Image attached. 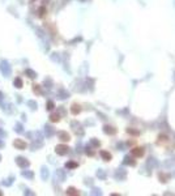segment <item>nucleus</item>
I'll return each instance as SVG.
<instances>
[{
    "instance_id": "nucleus-1",
    "label": "nucleus",
    "mask_w": 175,
    "mask_h": 196,
    "mask_svg": "<svg viewBox=\"0 0 175 196\" xmlns=\"http://www.w3.org/2000/svg\"><path fill=\"white\" fill-rule=\"evenodd\" d=\"M0 71H1V73L4 75L5 77H9V75H10V66H9L8 60L3 59L1 62H0Z\"/></svg>"
},
{
    "instance_id": "nucleus-2",
    "label": "nucleus",
    "mask_w": 175,
    "mask_h": 196,
    "mask_svg": "<svg viewBox=\"0 0 175 196\" xmlns=\"http://www.w3.org/2000/svg\"><path fill=\"white\" fill-rule=\"evenodd\" d=\"M16 163H17V166L21 167V169H26V167H29V165H30V162L28 161L25 157H17Z\"/></svg>"
},
{
    "instance_id": "nucleus-3",
    "label": "nucleus",
    "mask_w": 175,
    "mask_h": 196,
    "mask_svg": "<svg viewBox=\"0 0 175 196\" xmlns=\"http://www.w3.org/2000/svg\"><path fill=\"white\" fill-rule=\"evenodd\" d=\"M13 147L16 149H20V151H24V149L26 148V142L24 140H21V139H16L15 142H13Z\"/></svg>"
},
{
    "instance_id": "nucleus-4",
    "label": "nucleus",
    "mask_w": 175,
    "mask_h": 196,
    "mask_svg": "<svg viewBox=\"0 0 175 196\" xmlns=\"http://www.w3.org/2000/svg\"><path fill=\"white\" fill-rule=\"evenodd\" d=\"M55 152L58 153L59 156L67 154V152H68V147H66V145H58V147L55 148Z\"/></svg>"
},
{
    "instance_id": "nucleus-5",
    "label": "nucleus",
    "mask_w": 175,
    "mask_h": 196,
    "mask_svg": "<svg viewBox=\"0 0 175 196\" xmlns=\"http://www.w3.org/2000/svg\"><path fill=\"white\" fill-rule=\"evenodd\" d=\"M13 85H15V88L21 89V88H22V85H24V83H22V80H21L20 77H16L15 81H13Z\"/></svg>"
},
{
    "instance_id": "nucleus-6",
    "label": "nucleus",
    "mask_w": 175,
    "mask_h": 196,
    "mask_svg": "<svg viewBox=\"0 0 175 196\" xmlns=\"http://www.w3.org/2000/svg\"><path fill=\"white\" fill-rule=\"evenodd\" d=\"M25 75H26L28 77H30V78H35V77H37V73H35L34 71H31V69H26V71H25Z\"/></svg>"
},
{
    "instance_id": "nucleus-7",
    "label": "nucleus",
    "mask_w": 175,
    "mask_h": 196,
    "mask_svg": "<svg viewBox=\"0 0 175 196\" xmlns=\"http://www.w3.org/2000/svg\"><path fill=\"white\" fill-rule=\"evenodd\" d=\"M15 131L17 133H22L24 132V127H22V124L21 123H17L16 126H15Z\"/></svg>"
},
{
    "instance_id": "nucleus-8",
    "label": "nucleus",
    "mask_w": 175,
    "mask_h": 196,
    "mask_svg": "<svg viewBox=\"0 0 175 196\" xmlns=\"http://www.w3.org/2000/svg\"><path fill=\"white\" fill-rule=\"evenodd\" d=\"M21 175L25 177V178H30V179H31V178H34V173L33 171H25V170H24V171L21 173Z\"/></svg>"
},
{
    "instance_id": "nucleus-9",
    "label": "nucleus",
    "mask_w": 175,
    "mask_h": 196,
    "mask_svg": "<svg viewBox=\"0 0 175 196\" xmlns=\"http://www.w3.org/2000/svg\"><path fill=\"white\" fill-rule=\"evenodd\" d=\"M59 137L62 139V140H64V141H68L69 140V135L66 133V132H60L59 133Z\"/></svg>"
},
{
    "instance_id": "nucleus-10",
    "label": "nucleus",
    "mask_w": 175,
    "mask_h": 196,
    "mask_svg": "<svg viewBox=\"0 0 175 196\" xmlns=\"http://www.w3.org/2000/svg\"><path fill=\"white\" fill-rule=\"evenodd\" d=\"M41 175L43 179H47V177H48V171H47V167H43L42 169V171H41Z\"/></svg>"
},
{
    "instance_id": "nucleus-11",
    "label": "nucleus",
    "mask_w": 175,
    "mask_h": 196,
    "mask_svg": "<svg viewBox=\"0 0 175 196\" xmlns=\"http://www.w3.org/2000/svg\"><path fill=\"white\" fill-rule=\"evenodd\" d=\"M13 180H15V178L10 177L9 179H5V182H3V184H4V186H10V184L13 183Z\"/></svg>"
},
{
    "instance_id": "nucleus-12",
    "label": "nucleus",
    "mask_w": 175,
    "mask_h": 196,
    "mask_svg": "<svg viewBox=\"0 0 175 196\" xmlns=\"http://www.w3.org/2000/svg\"><path fill=\"white\" fill-rule=\"evenodd\" d=\"M80 113V106L78 105H73L72 106V114H78Z\"/></svg>"
},
{
    "instance_id": "nucleus-13",
    "label": "nucleus",
    "mask_w": 175,
    "mask_h": 196,
    "mask_svg": "<svg viewBox=\"0 0 175 196\" xmlns=\"http://www.w3.org/2000/svg\"><path fill=\"white\" fill-rule=\"evenodd\" d=\"M45 15H46V9L43 8V7H42V8L38 9V16H39V17H43Z\"/></svg>"
},
{
    "instance_id": "nucleus-14",
    "label": "nucleus",
    "mask_w": 175,
    "mask_h": 196,
    "mask_svg": "<svg viewBox=\"0 0 175 196\" xmlns=\"http://www.w3.org/2000/svg\"><path fill=\"white\" fill-rule=\"evenodd\" d=\"M68 169H73V167H77V163L76 162H67V165H66Z\"/></svg>"
},
{
    "instance_id": "nucleus-15",
    "label": "nucleus",
    "mask_w": 175,
    "mask_h": 196,
    "mask_svg": "<svg viewBox=\"0 0 175 196\" xmlns=\"http://www.w3.org/2000/svg\"><path fill=\"white\" fill-rule=\"evenodd\" d=\"M67 194L68 195H77V190H74V188H68V191H67Z\"/></svg>"
},
{
    "instance_id": "nucleus-16",
    "label": "nucleus",
    "mask_w": 175,
    "mask_h": 196,
    "mask_svg": "<svg viewBox=\"0 0 175 196\" xmlns=\"http://www.w3.org/2000/svg\"><path fill=\"white\" fill-rule=\"evenodd\" d=\"M101 156L103 157V158H106V161H109V159L111 158V156H110L109 153H106V152H101Z\"/></svg>"
},
{
    "instance_id": "nucleus-17",
    "label": "nucleus",
    "mask_w": 175,
    "mask_h": 196,
    "mask_svg": "<svg viewBox=\"0 0 175 196\" xmlns=\"http://www.w3.org/2000/svg\"><path fill=\"white\" fill-rule=\"evenodd\" d=\"M50 119H51V122H59V115H56V114H54V115L50 116Z\"/></svg>"
},
{
    "instance_id": "nucleus-18",
    "label": "nucleus",
    "mask_w": 175,
    "mask_h": 196,
    "mask_svg": "<svg viewBox=\"0 0 175 196\" xmlns=\"http://www.w3.org/2000/svg\"><path fill=\"white\" fill-rule=\"evenodd\" d=\"M28 105H29V106H30V107L33 109V110L37 109V107H35V106H37V103H35L34 101H29V102H28Z\"/></svg>"
},
{
    "instance_id": "nucleus-19",
    "label": "nucleus",
    "mask_w": 175,
    "mask_h": 196,
    "mask_svg": "<svg viewBox=\"0 0 175 196\" xmlns=\"http://www.w3.org/2000/svg\"><path fill=\"white\" fill-rule=\"evenodd\" d=\"M54 106H55V105H54V102H51V101L47 102V110H50V111L54 109Z\"/></svg>"
},
{
    "instance_id": "nucleus-20",
    "label": "nucleus",
    "mask_w": 175,
    "mask_h": 196,
    "mask_svg": "<svg viewBox=\"0 0 175 196\" xmlns=\"http://www.w3.org/2000/svg\"><path fill=\"white\" fill-rule=\"evenodd\" d=\"M135 154H142V151H135Z\"/></svg>"
},
{
    "instance_id": "nucleus-21",
    "label": "nucleus",
    "mask_w": 175,
    "mask_h": 196,
    "mask_svg": "<svg viewBox=\"0 0 175 196\" xmlns=\"http://www.w3.org/2000/svg\"><path fill=\"white\" fill-rule=\"evenodd\" d=\"M0 147H1V148L4 147V142H3V141H0Z\"/></svg>"
},
{
    "instance_id": "nucleus-22",
    "label": "nucleus",
    "mask_w": 175,
    "mask_h": 196,
    "mask_svg": "<svg viewBox=\"0 0 175 196\" xmlns=\"http://www.w3.org/2000/svg\"><path fill=\"white\" fill-rule=\"evenodd\" d=\"M0 195H3V192H1V191H0Z\"/></svg>"
},
{
    "instance_id": "nucleus-23",
    "label": "nucleus",
    "mask_w": 175,
    "mask_h": 196,
    "mask_svg": "<svg viewBox=\"0 0 175 196\" xmlns=\"http://www.w3.org/2000/svg\"><path fill=\"white\" fill-rule=\"evenodd\" d=\"M0 161H1V156H0Z\"/></svg>"
}]
</instances>
